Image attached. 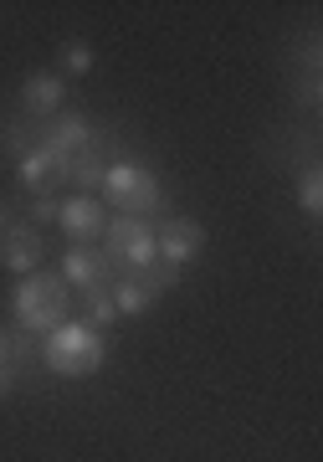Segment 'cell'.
Returning <instances> with one entry per match:
<instances>
[{
  "label": "cell",
  "instance_id": "obj_1",
  "mask_svg": "<svg viewBox=\"0 0 323 462\" xmlns=\"http://www.w3.org/2000/svg\"><path fill=\"white\" fill-rule=\"evenodd\" d=\"M42 154L51 160V170H57V185H78V196H88L93 185H103V175H108V160H103V134L88 124V114H62L57 124H51L47 134H42Z\"/></svg>",
  "mask_w": 323,
  "mask_h": 462
},
{
  "label": "cell",
  "instance_id": "obj_2",
  "mask_svg": "<svg viewBox=\"0 0 323 462\" xmlns=\"http://www.w3.org/2000/svg\"><path fill=\"white\" fill-rule=\"evenodd\" d=\"M72 288H67L62 273H26L16 288V324L26 334H51L62 329V324H72Z\"/></svg>",
  "mask_w": 323,
  "mask_h": 462
},
{
  "label": "cell",
  "instance_id": "obj_3",
  "mask_svg": "<svg viewBox=\"0 0 323 462\" xmlns=\"http://www.w3.org/2000/svg\"><path fill=\"white\" fill-rule=\"evenodd\" d=\"M108 360V345H103V329L93 324H62V329L47 334V370L62 380H82V375H97Z\"/></svg>",
  "mask_w": 323,
  "mask_h": 462
},
{
  "label": "cell",
  "instance_id": "obj_4",
  "mask_svg": "<svg viewBox=\"0 0 323 462\" xmlns=\"http://www.w3.org/2000/svg\"><path fill=\"white\" fill-rule=\"evenodd\" d=\"M103 200H108L118 216L149 221V216L164 206V190L144 165H108V175H103Z\"/></svg>",
  "mask_w": 323,
  "mask_h": 462
},
{
  "label": "cell",
  "instance_id": "obj_5",
  "mask_svg": "<svg viewBox=\"0 0 323 462\" xmlns=\"http://www.w3.org/2000/svg\"><path fill=\"white\" fill-rule=\"evenodd\" d=\"M103 252L114 257V267H144L154 263V226L139 221V216H108V231H103Z\"/></svg>",
  "mask_w": 323,
  "mask_h": 462
},
{
  "label": "cell",
  "instance_id": "obj_6",
  "mask_svg": "<svg viewBox=\"0 0 323 462\" xmlns=\"http://www.w3.org/2000/svg\"><path fill=\"white\" fill-rule=\"evenodd\" d=\"M114 257L108 252H93L88 242H72L67 247V257H62V278H67V288H78V293H97V288H114Z\"/></svg>",
  "mask_w": 323,
  "mask_h": 462
},
{
  "label": "cell",
  "instance_id": "obj_7",
  "mask_svg": "<svg viewBox=\"0 0 323 462\" xmlns=\"http://www.w3.org/2000/svg\"><path fill=\"white\" fill-rule=\"evenodd\" d=\"M206 252V226L190 221V216H170L160 231H154V257L170 267H185Z\"/></svg>",
  "mask_w": 323,
  "mask_h": 462
},
{
  "label": "cell",
  "instance_id": "obj_8",
  "mask_svg": "<svg viewBox=\"0 0 323 462\" xmlns=\"http://www.w3.org/2000/svg\"><path fill=\"white\" fill-rule=\"evenodd\" d=\"M57 226H62L72 242H88V247H93L97 236L108 231V211H103V200H93V196H72V200H62Z\"/></svg>",
  "mask_w": 323,
  "mask_h": 462
},
{
  "label": "cell",
  "instance_id": "obj_9",
  "mask_svg": "<svg viewBox=\"0 0 323 462\" xmlns=\"http://www.w3.org/2000/svg\"><path fill=\"white\" fill-rule=\"evenodd\" d=\"M42 257H47V242H42V231L36 226H5L0 231V263L11 267V273H36L42 267Z\"/></svg>",
  "mask_w": 323,
  "mask_h": 462
},
{
  "label": "cell",
  "instance_id": "obj_10",
  "mask_svg": "<svg viewBox=\"0 0 323 462\" xmlns=\"http://www.w3.org/2000/svg\"><path fill=\"white\" fill-rule=\"evenodd\" d=\"M62 78L57 72H32L26 83H21V103H26V114H36V118H47V114H57L62 108Z\"/></svg>",
  "mask_w": 323,
  "mask_h": 462
},
{
  "label": "cell",
  "instance_id": "obj_11",
  "mask_svg": "<svg viewBox=\"0 0 323 462\" xmlns=\"http://www.w3.org/2000/svg\"><path fill=\"white\" fill-rule=\"evenodd\" d=\"M114 309H118V319H144L149 309H154V293H149L144 282L118 278L114 282Z\"/></svg>",
  "mask_w": 323,
  "mask_h": 462
},
{
  "label": "cell",
  "instance_id": "obj_12",
  "mask_svg": "<svg viewBox=\"0 0 323 462\" xmlns=\"http://www.w3.org/2000/svg\"><path fill=\"white\" fill-rule=\"evenodd\" d=\"M21 185H26L32 196H51V190H57V170H51V160L42 149H32V154L21 160Z\"/></svg>",
  "mask_w": 323,
  "mask_h": 462
},
{
  "label": "cell",
  "instance_id": "obj_13",
  "mask_svg": "<svg viewBox=\"0 0 323 462\" xmlns=\"http://www.w3.org/2000/svg\"><path fill=\"white\" fill-rule=\"evenodd\" d=\"M129 278H134V282H144L149 293L160 298L164 288H175V282H180V267H170V263H160V257H154V263H144V267H134Z\"/></svg>",
  "mask_w": 323,
  "mask_h": 462
},
{
  "label": "cell",
  "instance_id": "obj_14",
  "mask_svg": "<svg viewBox=\"0 0 323 462\" xmlns=\"http://www.w3.org/2000/svg\"><path fill=\"white\" fill-rule=\"evenodd\" d=\"M16 355H21V345H16V334H5L0 329V401L16 391Z\"/></svg>",
  "mask_w": 323,
  "mask_h": 462
},
{
  "label": "cell",
  "instance_id": "obj_15",
  "mask_svg": "<svg viewBox=\"0 0 323 462\" xmlns=\"http://www.w3.org/2000/svg\"><path fill=\"white\" fill-rule=\"evenodd\" d=\"M93 67V42H82V36H72V42H62V72H72V78H82Z\"/></svg>",
  "mask_w": 323,
  "mask_h": 462
},
{
  "label": "cell",
  "instance_id": "obj_16",
  "mask_svg": "<svg viewBox=\"0 0 323 462\" xmlns=\"http://www.w3.org/2000/svg\"><path fill=\"white\" fill-rule=\"evenodd\" d=\"M82 303H88V314H93V329H103V324H114V319H118V309H114V288L82 293Z\"/></svg>",
  "mask_w": 323,
  "mask_h": 462
},
{
  "label": "cell",
  "instance_id": "obj_17",
  "mask_svg": "<svg viewBox=\"0 0 323 462\" xmlns=\"http://www.w3.org/2000/svg\"><path fill=\"white\" fill-rule=\"evenodd\" d=\"M298 206H303L308 216L323 211V180H318V175H308V180H303V190H298Z\"/></svg>",
  "mask_w": 323,
  "mask_h": 462
},
{
  "label": "cell",
  "instance_id": "obj_18",
  "mask_svg": "<svg viewBox=\"0 0 323 462\" xmlns=\"http://www.w3.org/2000/svg\"><path fill=\"white\" fill-rule=\"evenodd\" d=\"M32 211H36V216H57V211H62V200H57V196H36Z\"/></svg>",
  "mask_w": 323,
  "mask_h": 462
},
{
  "label": "cell",
  "instance_id": "obj_19",
  "mask_svg": "<svg viewBox=\"0 0 323 462\" xmlns=\"http://www.w3.org/2000/svg\"><path fill=\"white\" fill-rule=\"evenodd\" d=\"M0 231H5V206H0Z\"/></svg>",
  "mask_w": 323,
  "mask_h": 462
}]
</instances>
